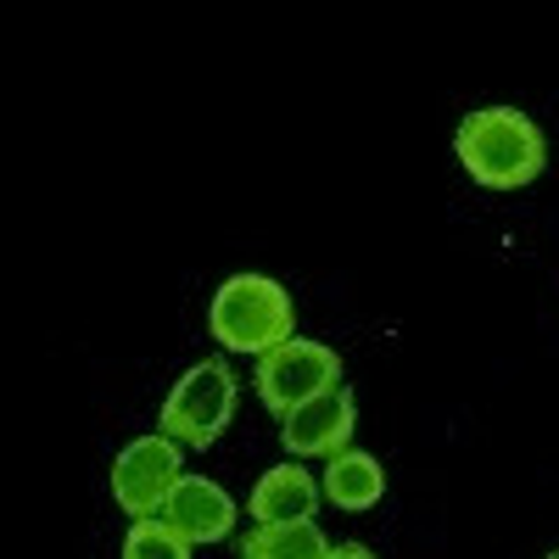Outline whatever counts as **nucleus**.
<instances>
[{
	"label": "nucleus",
	"instance_id": "ddd939ff",
	"mask_svg": "<svg viewBox=\"0 0 559 559\" xmlns=\"http://www.w3.org/2000/svg\"><path fill=\"white\" fill-rule=\"evenodd\" d=\"M548 559H559V548H554V554H548Z\"/></svg>",
	"mask_w": 559,
	"mask_h": 559
},
{
	"label": "nucleus",
	"instance_id": "20e7f679",
	"mask_svg": "<svg viewBox=\"0 0 559 559\" xmlns=\"http://www.w3.org/2000/svg\"><path fill=\"white\" fill-rule=\"evenodd\" d=\"M331 386H342V358L331 347H319V342L292 336L286 347L258 358V397L280 419H286L292 408H302V403H313L319 392H331Z\"/></svg>",
	"mask_w": 559,
	"mask_h": 559
},
{
	"label": "nucleus",
	"instance_id": "f257e3e1",
	"mask_svg": "<svg viewBox=\"0 0 559 559\" xmlns=\"http://www.w3.org/2000/svg\"><path fill=\"white\" fill-rule=\"evenodd\" d=\"M453 152H459L464 168H471V179L487 185V191H521V185H532L543 174L548 140L515 107H481V112H471L459 123Z\"/></svg>",
	"mask_w": 559,
	"mask_h": 559
},
{
	"label": "nucleus",
	"instance_id": "1a4fd4ad",
	"mask_svg": "<svg viewBox=\"0 0 559 559\" xmlns=\"http://www.w3.org/2000/svg\"><path fill=\"white\" fill-rule=\"evenodd\" d=\"M324 498H331L336 509H376L381 492H386V471H381V459H369V453H336L331 464H324Z\"/></svg>",
	"mask_w": 559,
	"mask_h": 559
},
{
	"label": "nucleus",
	"instance_id": "9d476101",
	"mask_svg": "<svg viewBox=\"0 0 559 559\" xmlns=\"http://www.w3.org/2000/svg\"><path fill=\"white\" fill-rule=\"evenodd\" d=\"M331 543L313 521H269L241 537V559H324Z\"/></svg>",
	"mask_w": 559,
	"mask_h": 559
},
{
	"label": "nucleus",
	"instance_id": "39448f33",
	"mask_svg": "<svg viewBox=\"0 0 559 559\" xmlns=\"http://www.w3.org/2000/svg\"><path fill=\"white\" fill-rule=\"evenodd\" d=\"M185 481L179 471V442L174 437H134L118 459H112V498L123 515H140V521H152L163 515V503L168 492Z\"/></svg>",
	"mask_w": 559,
	"mask_h": 559
},
{
	"label": "nucleus",
	"instance_id": "f03ea898",
	"mask_svg": "<svg viewBox=\"0 0 559 559\" xmlns=\"http://www.w3.org/2000/svg\"><path fill=\"white\" fill-rule=\"evenodd\" d=\"M207 324L218 347L229 353H274L297 336V313H292V292L269 274H229L213 308H207Z\"/></svg>",
	"mask_w": 559,
	"mask_h": 559
},
{
	"label": "nucleus",
	"instance_id": "423d86ee",
	"mask_svg": "<svg viewBox=\"0 0 559 559\" xmlns=\"http://www.w3.org/2000/svg\"><path fill=\"white\" fill-rule=\"evenodd\" d=\"M353 419H358L353 392L347 386H331V392H319L313 403L292 408L286 426H280V437H286V453L292 459H336L353 442Z\"/></svg>",
	"mask_w": 559,
	"mask_h": 559
},
{
	"label": "nucleus",
	"instance_id": "6e6552de",
	"mask_svg": "<svg viewBox=\"0 0 559 559\" xmlns=\"http://www.w3.org/2000/svg\"><path fill=\"white\" fill-rule=\"evenodd\" d=\"M319 481L308 471H297V464H280V471H263L258 487H252V521L269 526V521H313L319 509Z\"/></svg>",
	"mask_w": 559,
	"mask_h": 559
},
{
	"label": "nucleus",
	"instance_id": "7ed1b4c3",
	"mask_svg": "<svg viewBox=\"0 0 559 559\" xmlns=\"http://www.w3.org/2000/svg\"><path fill=\"white\" fill-rule=\"evenodd\" d=\"M229 414H236V376H229L224 358H207L174 381L163 403V437L185 448H213L229 426Z\"/></svg>",
	"mask_w": 559,
	"mask_h": 559
},
{
	"label": "nucleus",
	"instance_id": "0eeeda50",
	"mask_svg": "<svg viewBox=\"0 0 559 559\" xmlns=\"http://www.w3.org/2000/svg\"><path fill=\"white\" fill-rule=\"evenodd\" d=\"M163 521L185 543H224L229 526H236V498H229L218 481H207V476H185L168 492V503H163Z\"/></svg>",
	"mask_w": 559,
	"mask_h": 559
},
{
	"label": "nucleus",
	"instance_id": "f8f14e48",
	"mask_svg": "<svg viewBox=\"0 0 559 559\" xmlns=\"http://www.w3.org/2000/svg\"><path fill=\"white\" fill-rule=\"evenodd\" d=\"M324 559H376V554H369L364 543H342V548H331V554H324Z\"/></svg>",
	"mask_w": 559,
	"mask_h": 559
},
{
	"label": "nucleus",
	"instance_id": "9b49d317",
	"mask_svg": "<svg viewBox=\"0 0 559 559\" xmlns=\"http://www.w3.org/2000/svg\"><path fill=\"white\" fill-rule=\"evenodd\" d=\"M123 559H191V543H185L163 515H152V521H134V526H129Z\"/></svg>",
	"mask_w": 559,
	"mask_h": 559
}]
</instances>
